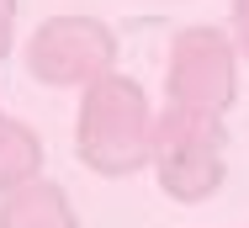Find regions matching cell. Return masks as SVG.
I'll use <instances>...</instances> for the list:
<instances>
[{
    "mask_svg": "<svg viewBox=\"0 0 249 228\" xmlns=\"http://www.w3.org/2000/svg\"><path fill=\"white\" fill-rule=\"evenodd\" d=\"M154 133H159V117L149 112V95L138 80L111 69L96 85L80 91L74 149H80L85 170H96L106 181L138 175L143 165H154Z\"/></svg>",
    "mask_w": 249,
    "mask_h": 228,
    "instance_id": "obj_1",
    "label": "cell"
},
{
    "mask_svg": "<svg viewBox=\"0 0 249 228\" xmlns=\"http://www.w3.org/2000/svg\"><path fill=\"white\" fill-rule=\"evenodd\" d=\"M223 117L191 112V106H164L159 112V133H154V175L164 186V196L175 202H207L223 186Z\"/></svg>",
    "mask_w": 249,
    "mask_h": 228,
    "instance_id": "obj_2",
    "label": "cell"
},
{
    "mask_svg": "<svg viewBox=\"0 0 249 228\" xmlns=\"http://www.w3.org/2000/svg\"><path fill=\"white\" fill-rule=\"evenodd\" d=\"M27 69L37 85L53 91H85L101 75L117 69V32L101 16H48L32 38H27Z\"/></svg>",
    "mask_w": 249,
    "mask_h": 228,
    "instance_id": "obj_3",
    "label": "cell"
},
{
    "mask_svg": "<svg viewBox=\"0 0 249 228\" xmlns=\"http://www.w3.org/2000/svg\"><path fill=\"white\" fill-rule=\"evenodd\" d=\"M239 91V48L223 27H180L164 58V101L223 117Z\"/></svg>",
    "mask_w": 249,
    "mask_h": 228,
    "instance_id": "obj_4",
    "label": "cell"
},
{
    "mask_svg": "<svg viewBox=\"0 0 249 228\" xmlns=\"http://www.w3.org/2000/svg\"><path fill=\"white\" fill-rule=\"evenodd\" d=\"M0 228H85V223L69 207L64 186L37 175V181H27V186L0 196Z\"/></svg>",
    "mask_w": 249,
    "mask_h": 228,
    "instance_id": "obj_5",
    "label": "cell"
},
{
    "mask_svg": "<svg viewBox=\"0 0 249 228\" xmlns=\"http://www.w3.org/2000/svg\"><path fill=\"white\" fill-rule=\"evenodd\" d=\"M37 165H43V138L16 117H0V196L37 181Z\"/></svg>",
    "mask_w": 249,
    "mask_h": 228,
    "instance_id": "obj_6",
    "label": "cell"
},
{
    "mask_svg": "<svg viewBox=\"0 0 249 228\" xmlns=\"http://www.w3.org/2000/svg\"><path fill=\"white\" fill-rule=\"evenodd\" d=\"M233 48L239 58H249V0H233Z\"/></svg>",
    "mask_w": 249,
    "mask_h": 228,
    "instance_id": "obj_7",
    "label": "cell"
},
{
    "mask_svg": "<svg viewBox=\"0 0 249 228\" xmlns=\"http://www.w3.org/2000/svg\"><path fill=\"white\" fill-rule=\"evenodd\" d=\"M11 27H16V0H0V58L11 53Z\"/></svg>",
    "mask_w": 249,
    "mask_h": 228,
    "instance_id": "obj_8",
    "label": "cell"
}]
</instances>
